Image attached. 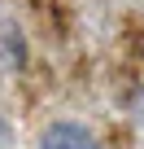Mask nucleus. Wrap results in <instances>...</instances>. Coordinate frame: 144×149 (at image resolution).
Segmentation results:
<instances>
[{
    "mask_svg": "<svg viewBox=\"0 0 144 149\" xmlns=\"http://www.w3.org/2000/svg\"><path fill=\"white\" fill-rule=\"evenodd\" d=\"M39 149H101V145H96V136H92L88 127L61 118V123H48V127H44Z\"/></svg>",
    "mask_w": 144,
    "mask_h": 149,
    "instance_id": "nucleus-1",
    "label": "nucleus"
},
{
    "mask_svg": "<svg viewBox=\"0 0 144 149\" xmlns=\"http://www.w3.org/2000/svg\"><path fill=\"white\" fill-rule=\"evenodd\" d=\"M0 149H9V127H5V118H0Z\"/></svg>",
    "mask_w": 144,
    "mask_h": 149,
    "instance_id": "nucleus-2",
    "label": "nucleus"
}]
</instances>
